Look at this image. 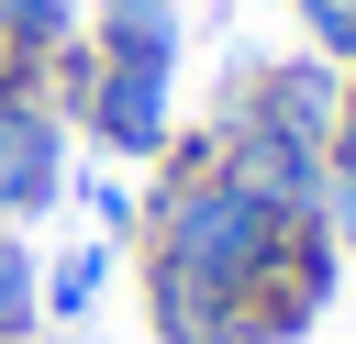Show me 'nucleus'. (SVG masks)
I'll list each match as a JSON object with an SVG mask.
<instances>
[{
    "mask_svg": "<svg viewBox=\"0 0 356 344\" xmlns=\"http://www.w3.org/2000/svg\"><path fill=\"white\" fill-rule=\"evenodd\" d=\"M33 322H44V266H33V244L0 222V344H33Z\"/></svg>",
    "mask_w": 356,
    "mask_h": 344,
    "instance_id": "nucleus-7",
    "label": "nucleus"
},
{
    "mask_svg": "<svg viewBox=\"0 0 356 344\" xmlns=\"http://www.w3.org/2000/svg\"><path fill=\"white\" fill-rule=\"evenodd\" d=\"M0 33H11V0H0Z\"/></svg>",
    "mask_w": 356,
    "mask_h": 344,
    "instance_id": "nucleus-13",
    "label": "nucleus"
},
{
    "mask_svg": "<svg viewBox=\"0 0 356 344\" xmlns=\"http://www.w3.org/2000/svg\"><path fill=\"white\" fill-rule=\"evenodd\" d=\"M300 22H312V55H334L356 78V0H300Z\"/></svg>",
    "mask_w": 356,
    "mask_h": 344,
    "instance_id": "nucleus-10",
    "label": "nucleus"
},
{
    "mask_svg": "<svg viewBox=\"0 0 356 344\" xmlns=\"http://www.w3.org/2000/svg\"><path fill=\"white\" fill-rule=\"evenodd\" d=\"M145 322H156V344H245V300L222 277L156 266V255H145Z\"/></svg>",
    "mask_w": 356,
    "mask_h": 344,
    "instance_id": "nucleus-5",
    "label": "nucleus"
},
{
    "mask_svg": "<svg viewBox=\"0 0 356 344\" xmlns=\"http://www.w3.org/2000/svg\"><path fill=\"white\" fill-rule=\"evenodd\" d=\"M334 166L356 178V78H345V111H334Z\"/></svg>",
    "mask_w": 356,
    "mask_h": 344,
    "instance_id": "nucleus-12",
    "label": "nucleus"
},
{
    "mask_svg": "<svg viewBox=\"0 0 356 344\" xmlns=\"http://www.w3.org/2000/svg\"><path fill=\"white\" fill-rule=\"evenodd\" d=\"M289 233L300 222H278L245 178H222V155H211V133H167V178L145 189V255L156 266H189V277H222L234 300L245 289H267V266L289 255Z\"/></svg>",
    "mask_w": 356,
    "mask_h": 344,
    "instance_id": "nucleus-1",
    "label": "nucleus"
},
{
    "mask_svg": "<svg viewBox=\"0 0 356 344\" xmlns=\"http://www.w3.org/2000/svg\"><path fill=\"white\" fill-rule=\"evenodd\" d=\"M67 200V111L44 100V78L0 89V222H33Z\"/></svg>",
    "mask_w": 356,
    "mask_h": 344,
    "instance_id": "nucleus-2",
    "label": "nucleus"
},
{
    "mask_svg": "<svg viewBox=\"0 0 356 344\" xmlns=\"http://www.w3.org/2000/svg\"><path fill=\"white\" fill-rule=\"evenodd\" d=\"M334 111H345V67L334 55H278V67H256L234 89L222 122H267V133H289V144H312L334 166Z\"/></svg>",
    "mask_w": 356,
    "mask_h": 344,
    "instance_id": "nucleus-3",
    "label": "nucleus"
},
{
    "mask_svg": "<svg viewBox=\"0 0 356 344\" xmlns=\"http://www.w3.org/2000/svg\"><path fill=\"white\" fill-rule=\"evenodd\" d=\"M100 289H111V244H67V255L44 266V322H78V311H100Z\"/></svg>",
    "mask_w": 356,
    "mask_h": 344,
    "instance_id": "nucleus-8",
    "label": "nucleus"
},
{
    "mask_svg": "<svg viewBox=\"0 0 356 344\" xmlns=\"http://www.w3.org/2000/svg\"><path fill=\"white\" fill-rule=\"evenodd\" d=\"M78 200H89V222H100V244H111V233H134V222H145V200H134V189H122V178H111V166H89V178H78Z\"/></svg>",
    "mask_w": 356,
    "mask_h": 344,
    "instance_id": "nucleus-9",
    "label": "nucleus"
},
{
    "mask_svg": "<svg viewBox=\"0 0 356 344\" xmlns=\"http://www.w3.org/2000/svg\"><path fill=\"white\" fill-rule=\"evenodd\" d=\"M100 55L178 67V0H100Z\"/></svg>",
    "mask_w": 356,
    "mask_h": 344,
    "instance_id": "nucleus-6",
    "label": "nucleus"
},
{
    "mask_svg": "<svg viewBox=\"0 0 356 344\" xmlns=\"http://www.w3.org/2000/svg\"><path fill=\"white\" fill-rule=\"evenodd\" d=\"M312 222H323L334 244H356V178H345V166H323V211H312Z\"/></svg>",
    "mask_w": 356,
    "mask_h": 344,
    "instance_id": "nucleus-11",
    "label": "nucleus"
},
{
    "mask_svg": "<svg viewBox=\"0 0 356 344\" xmlns=\"http://www.w3.org/2000/svg\"><path fill=\"white\" fill-rule=\"evenodd\" d=\"M167 78H178V67H134V55H100V44H89L78 122H89L111 155H167Z\"/></svg>",
    "mask_w": 356,
    "mask_h": 344,
    "instance_id": "nucleus-4",
    "label": "nucleus"
}]
</instances>
